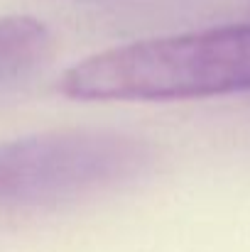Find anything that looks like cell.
<instances>
[{"mask_svg":"<svg viewBox=\"0 0 250 252\" xmlns=\"http://www.w3.org/2000/svg\"><path fill=\"white\" fill-rule=\"evenodd\" d=\"M79 100H186L250 91V22L98 52L59 81Z\"/></svg>","mask_w":250,"mask_h":252,"instance_id":"6da1fadb","label":"cell"},{"mask_svg":"<svg viewBox=\"0 0 250 252\" xmlns=\"http://www.w3.org/2000/svg\"><path fill=\"white\" fill-rule=\"evenodd\" d=\"M155 167V147L106 130H69L0 145V216L57 208L123 189Z\"/></svg>","mask_w":250,"mask_h":252,"instance_id":"7a4b0ae2","label":"cell"},{"mask_svg":"<svg viewBox=\"0 0 250 252\" xmlns=\"http://www.w3.org/2000/svg\"><path fill=\"white\" fill-rule=\"evenodd\" d=\"M52 54V34L30 15L0 17V93L35 76Z\"/></svg>","mask_w":250,"mask_h":252,"instance_id":"3957f363","label":"cell"}]
</instances>
